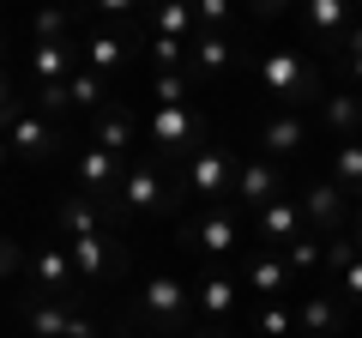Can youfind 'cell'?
I'll list each match as a JSON object with an SVG mask.
<instances>
[{"mask_svg":"<svg viewBox=\"0 0 362 338\" xmlns=\"http://www.w3.org/2000/svg\"><path fill=\"white\" fill-rule=\"evenodd\" d=\"M259 91L278 97V103H326L320 73H314L296 49H272L266 61H259Z\"/></svg>","mask_w":362,"mask_h":338,"instance_id":"cell-1","label":"cell"},{"mask_svg":"<svg viewBox=\"0 0 362 338\" xmlns=\"http://www.w3.org/2000/svg\"><path fill=\"white\" fill-rule=\"evenodd\" d=\"M0 133H6V145H13V157H30V163L54 157V145H61L54 121H49V115H30V109H13V115H0Z\"/></svg>","mask_w":362,"mask_h":338,"instance_id":"cell-2","label":"cell"},{"mask_svg":"<svg viewBox=\"0 0 362 338\" xmlns=\"http://www.w3.org/2000/svg\"><path fill=\"white\" fill-rule=\"evenodd\" d=\"M296 199H302V223H314L326 242L344 235V223H350V194H344L338 182H308Z\"/></svg>","mask_w":362,"mask_h":338,"instance_id":"cell-3","label":"cell"},{"mask_svg":"<svg viewBox=\"0 0 362 338\" xmlns=\"http://www.w3.org/2000/svg\"><path fill=\"white\" fill-rule=\"evenodd\" d=\"M66 254H73V266H78V284H103V278L121 272V247H115V235H109V230L66 242Z\"/></svg>","mask_w":362,"mask_h":338,"instance_id":"cell-4","label":"cell"},{"mask_svg":"<svg viewBox=\"0 0 362 338\" xmlns=\"http://www.w3.org/2000/svg\"><path fill=\"white\" fill-rule=\"evenodd\" d=\"M25 326L37 338H97V326L90 320H78L73 308H66V302H54V296H37L25 308Z\"/></svg>","mask_w":362,"mask_h":338,"instance_id":"cell-5","label":"cell"},{"mask_svg":"<svg viewBox=\"0 0 362 338\" xmlns=\"http://www.w3.org/2000/svg\"><path fill=\"white\" fill-rule=\"evenodd\" d=\"M30 278H37V296L61 302V290L78 284V266H73V254H66V242H42L37 254H30Z\"/></svg>","mask_w":362,"mask_h":338,"instance_id":"cell-6","label":"cell"},{"mask_svg":"<svg viewBox=\"0 0 362 338\" xmlns=\"http://www.w3.org/2000/svg\"><path fill=\"white\" fill-rule=\"evenodd\" d=\"M78 194L85 199H115L121 194V157L103 151V145H85V157H78Z\"/></svg>","mask_w":362,"mask_h":338,"instance_id":"cell-7","label":"cell"},{"mask_svg":"<svg viewBox=\"0 0 362 338\" xmlns=\"http://www.w3.org/2000/svg\"><path fill=\"white\" fill-rule=\"evenodd\" d=\"M187 302H194V290H181L175 278H151V284L139 290L145 320H157V326H181L187 320Z\"/></svg>","mask_w":362,"mask_h":338,"instance_id":"cell-8","label":"cell"},{"mask_svg":"<svg viewBox=\"0 0 362 338\" xmlns=\"http://www.w3.org/2000/svg\"><path fill=\"white\" fill-rule=\"evenodd\" d=\"M302 235V199H272L266 211L254 218V242H272V247H290Z\"/></svg>","mask_w":362,"mask_h":338,"instance_id":"cell-9","label":"cell"},{"mask_svg":"<svg viewBox=\"0 0 362 338\" xmlns=\"http://www.w3.org/2000/svg\"><path fill=\"white\" fill-rule=\"evenodd\" d=\"M115 199L133 211V218H139V211H157V206H169L175 194H169V187L157 182V169H151V163H139V169H127V175H121V194H115Z\"/></svg>","mask_w":362,"mask_h":338,"instance_id":"cell-10","label":"cell"},{"mask_svg":"<svg viewBox=\"0 0 362 338\" xmlns=\"http://www.w3.org/2000/svg\"><path fill=\"white\" fill-rule=\"evenodd\" d=\"M235 194H242L254 211H266L272 199H284V182H278V169H272L266 157H247V163L235 169Z\"/></svg>","mask_w":362,"mask_h":338,"instance_id":"cell-11","label":"cell"},{"mask_svg":"<svg viewBox=\"0 0 362 338\" xmlns=\"http://www.w3.org/2000/svg\"><path fill=\"white\" fill-rule=\"evenodd\" d=\"M187 187H194V194H230V187H235V163H230V151L206 145V151L187 163Z\"/></svg>","mask_w":362,"mask_h":338,"instance_id":"cell-12","label":"cell"},{"mask_svg":"<svg viewBox=\"0 0 362 338\" xmlns=\"http://www.w3.org/2000/svg\"><path fill=\"white\" fill-rule=\"evenodd\" d=\"M194 133H199V121L187 115V109H151V145L163 157H181L194 145Z\"/></svg>","mask_w":362,"mask_h":338,"instance_id":"cell-13","label":"cell"},{"mask_svg":"<svg viewBox=\"0 0 362 338\" xmlns=\"http://www.w3.org/2000/svg\"><path fill=\"white\" fill-rule=\"evenodd\" d=\"M235 61V42L230 37H194V49H187V73L194 78H223Z\"/></svg>","mask_w":362,"mask_h":338,"instance_id":"cell-14","label":"cell"},{"mask_svg":"<svg viewBox=\"0 0 362 338\" xmlns=\"http://www.w3.org/2000/svg\"><path fill=\"white\" fill-rule=\"evenodd\" d=\"M326 332H338V296L332 290H314L296 308V338H326Z\"/></svg>","mask_w":362,"mask_h":338,"instance_id":"cell-15","label":"cell"},{"mask_svg":"<svg viewBox=\"0 0 362 338\" xmlns=\"http://www.w3.org/2000/svg\"><path fill=\"white\" fill-rule=\"evenodd\" d=\"M30 78L37 85H66L73 78V42H30Z\"/></svg>","mask_w":362,"mask_h":338,"instance_id":"cell-16","label":"cell"},{"mask_svg":"<svg viewBox=\"0 0 362 338\" xmlns=\"http://www.w3.org/2000/svg\"><path fill=\"white\" fill-rule=\"evenodd\" d=\"M259 145H266V157H296L302 145H308V121L302 115H272L266 127H259Z\"/></svg>","mask_w":362,"mask_h":338,"instance_id":"cell-17","label":"cell"},{"mask_svg":"<svg viewBox=\"0 0 362 338\" xmlns=\"http://www.w3.org/2000/svg\"><path fill=\"white\" fill-rule=\"evenodd\" d=\"M302 25H308L314 37H332V49H338V37H344L356 18H350L344 0H308V6H302Z\"/></svg>","mask_w":362,"mask_h":338,"instance_id":"cell-18","label":"cell"},{"mask_svg":"<svg viewBox=\"0 0 362 338\" xmlns=\"http://www.w3.org/2000/svg\"><path fill=\"white\" fill-rule=\"evenodd\" d=\"M320 115H326V127L338 133V139H356V127H362V97L356 91H332L320 103Z\"/></svg>","mask_w":362,"mask_h":338,"instance_id":"cell-19","label":"cell"},{"mask_svg":"<svg viewBox=\"0 0 362 338\" xmlns=\"http://www.w3.org/2000/svg\"><path fill=\"white\" fill-rule=\"evenodd\" d=\"M97 230H103V206H97V199L78 194V199H66V206H61V235H66V242L97 235Z\"/></svg>","mask_w":362,"mask_h":338,"instance_id":"cell-20","label":"cell"},{"mask_svg":"<svg viewBox=\"0 0 362 338\" xmlns=\"http://www.w3.org/2000/svg\"><path fill=\"white\" fill-rule=\"evenodd\" d=\"M187 242H199L206 254H230V247H235V218H223V211H211L206 223H194V230H187Z\"/></svg>","mask_w":362,"mask_h":338,"instance_id":"cell-21","label":"cell"},{"mask_svg":"<svg viewBox=\"0 0 362 338\" xmlns=\"http://www.w3.org/2000/svg\"><path fill=\"white\" fill-rule=\"evenodd\" d=\"M127 139H133V115H127V109H97V145L121 157Z\"/></svg>","mask_w":362,"mask_h":338,"instance_id":"cell-22","label":"cell"},{"mask_svg":"<svg viewBox=\"0 0 362 338\" xmlns=\"http://www.w3.org/2000/svg\"><path fill=\"white\" fill-rule=\"evenodd\" d=\"M332 182L344 187V194H362V145L356 139H344L332 151Z\"/></svg>","mask_w":362,"mask_h":338,"instance_id":"cell-23","label":"cell"},{"mask_svg":"<svg viewBox=\"0 0 362 338\" xmlns=\"http://www.w3.org/2000/svg\"><path fill=\"white\" fill-rule=\"evenodd\" d=\"M284 266H290V272H302V278L320 272V266H326V242H320V235H296V242L284 247Z\"/></svg>","mask_w":362,"mask_h":338,"instance_id":"cell-24","label":"cell"},{"mask_svg":"<svg viewBox=\"0 0 362 338\" xmlns=\"http://www.w3.org/2000/svg\"><path fill=\"white\" fill-rule=\"evenodd\" d=\"M66 103H73V109H103V73L78 66V73L66 78Z\"/></svg>","mask_w":362,"mask_h":338,"instance_id":"cell-25","label":"cell"},{"mask_svg":"<svg viewBox=\"0 0 362 338\" xmlns=\"http://www.w3.org/2000/svg\"><path fill=\"white\" fill-rule=\"evenodd\" d=\"M194 302L211 314V320H223V314L235 308V284H230V278H206V284L194 290Z\"/></svg>","mask_w":362,"mask_h":338,"instance_id":"cell-26","label":"cell"},{"mask_svg":"<svg viewBox=\"0 0 362 338\" xmlns=\"http://www.w3.org/2000/svg\"><path fill=\"white\" fill-rule=\"evenodd\" d=\"M199 18L187 13V6H157L151 13V37H175V42H187V30H194Z\"/></svg>","mask_w":362,"mask_h":338,"instance_id":"cell-27","label":"cell"},{"mask_svg":"<svg viewBox=\"0 0 362 338\" xmlns=\"http://www.w3.org/2000/svg\"><path fill=\"white\" fill-rule=\"evenodd\" d=\"M187 85H194V73H151L157 109H187Z\"/></svg>","mask_w":362,"mask_h":338,"instance_id":"cell-28","label":"cell"},{"mask_svg":"<svg viewBox=\"0 0 362 338\" xmlns=\"http://www.w3.org/2000/svg\"><path fill=\"white\" fill-rule=\"evenodd\" d=\"M247 284H254V290H266V296H284L290 266H284V260H247Z\"/></svg>","mask_w":362,"mask_h":338,"instance_id":"cell-29","label":"cell"},{"mask_svg":"<svg viewBox=\"0 0 362 338\" xmlns=\"http://www.w3.org/2000/svg\"><path fill=\"white\" fill-rule=\"evenodd\" d=\"M121 54H127V49H121L115 30H109V37H90V42H85V66H90V73H115Z\"/></svg>","mask_w":362,"mask_h":338,"instance_id":"cell-30","label":"cell"},{"mask_svg":"<svg viewBox=\"0 0 362 338\" xmlns=\"http://www.w3.org/2000/svg\"><path fill=\"white\" fill-rule=\"evenodd\" d=\"M194 42H175V37H151V73H181Z\"/></svg>","mask_w":362,"mask_h":338,"instance_id":"cell-31","label":"cell"},{"mask_svg":"<svg viewBox=\"0 0 362 338\" xmlns=\"http://www.w3.org/2000/svg\"><path fill=\"white\" fill-rule=\"evenodd\" d=\"M356 254H362V247L350 242V235H332V242H326V266H320V272H326V278H344Z\"/></svg>","mask_w":362,"mask_h":338,"instance_id":"cell-32","label":"cell"},{"mask_svg":"<svg viewBox=\"0 0 362 338\" xmlns=\"http://www.w3.org/2000/svg\"><path fill=\"white\" fill-rule=\"evenodd\" d=\"M30 30H37V42H66V13H37Z\"/></svg>","mask_w":362,"mask_h":338,"instance_id":"cell-33","label":"cell"},{"mask_svg":"<svg viewBox=\"0 0 362 338\" xmlns=\"http://www.w3.org/2000/svg\"><path fill=\"white\" fill-rule=\"evenodd\" d=\"M290 332H296V320H290L284 308H266V314H259V338H290Z\"/></svg>","mask_w":362,"mask_h":338,"instance_id":"cell-34","label":"cell"},{"mask_svg":"<svg viewBox=\"0 0 362 338\" xmlns=\"http://www.w3.org/2000/svg\"><path fill=\"white\" fill-rule=\"evenodd\" d=\"M37 109H42V115H61V109H73V103H66V85H37Z\"/></svg>","mask_w":362,"mask_h":338,"instance_id":"cell-35","label":"cell"},{"mask_svg":"<svg viewBox=\"0 0 362 338\" xmlns=\"http://www.w3.org/2000/svg\"><path fill=\"white\" fill-rule=\"evenodd\" d=\"M18 97H13V73H0V115H13Z\"/></svg>","mask_w":362,"mask_h":338,"instance_id":"cell-36","label":"cell"},{"mask_svg":"<svg viewBox=\"0 0 362 338\" xmlns=\"http://www.w3.org/2000/svg\"><path fill=\"white\" fill-rule=\"evenodd\" d=\"M13 260H18V247L6 242V235H0V278H13Z\"/></svg>","mask_w":362,"mask_h":338,"instance_id":"cell-37","label":"cell"},{"mask_svg":"<svg viewBox=\"0 0 362 338\" xmlns=\"http://www.w3.org/2000/svg\"><path fill=\"white\" fill-rule=\"evenodd\" d=\"M6 163H13V145H6V133H0V169H6Z\"/></svg>","mask_w":362,"mask_h":338,"instance_id":"cell-38","label":"cell"},{"mask_svg":"<svg viewBox=\"0 0 362 338\" xmlns=\"http://www.w3.org/2000/svg\"><path fill=\"white\" fill-rule=\"evenodd\" d=\"M350 73H356V85H362V61H350Z\"/></svg>","mask_w":362,"mask_h":338,"instance_id":"cell-39","label":"cell"},{"mask_svg":"<svg viewBox=\"0 0 362 338\" xmlns=\"http://www.w3.org/2000/svg\"><path fill=\"white\" fill-rule=\"evenodd\" d=\"M0 73H6V42H0Z\"/></svg>","mask_w":362,"mask_h":338,"instance_id":"cell-40","label":"cell"},{"mask_svg":"<svg viewBox=\"0 0 362 338\" xmlns=\"http://www.w3.org/2000/svg\"><path fill=\"white\" fill-rule=\"evenodd\" d=\"M194 338H218V332H194Z\"/></svg>","mask_w":362,"mask_h":338,"instance_id":"cell-41","label":"cell"},{"mask_svg":"<svg viewBox=\"0 0 362 338\" xmlns=\"http://www.w3.org/2000/svg\"><path fill=\"white\" fill-rule=\"evenodd\" d=\"M356 145H362V127H356Z\"/></svg>","mask_w":362,"mask_h":338,"instance_id":"cell-42","label":"cell"},{"mask_svg":"<svg viewBox=\"0 0 362 338\" xmlns=\"http://www.w3.org/2000/svg\"><path fill=\"white\" fill-rule=\"evenodd\" d=\"M290 338H296V332H290Z\"/></svg>","mask_w":362,"mask_h":338,"instance_id":"cell-43","label":"cell"}]
</instances>
